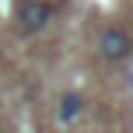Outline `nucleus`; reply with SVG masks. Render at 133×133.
<instances>
[{
    "label": "nucleus",
    "instance_id": "nucleus-1",
    "mask_svg": "<svg viewBox=\"0 0 133 133\" xmlns=\"http://www.w3.org/2000/svg\"><path fill=\"white\" fill-rule=\"evenodd\" d=\"M130 53H133V35L126 28L112 25V28H105V32L98 35V56L105 63H123Z\"/></svg>",
    "mask_w": 133,
    "mask_h": 133
},
{
    "label": "nucleus",
    "instance_id": "nucleus-2",
    "mask_svg": "<svg viewBox=\"0 0 133 133\" xmlns=\"http://www.w3.org/2000/svg\"><path fill=\"white\" fill-rule=\"evenodd\" d=\"M53 21V4L49 0H21L18 4V25L25 32H39Z\"/></svg>",
    "mask_w": 133,
    "mask_h": 133
},
{
    "label": "nucleus",
    "instance_id": "nucleus-3",
    "mask_svg": "<svg viewBox=\"0 0 133 133\" xmlns=\"http://www.w3.org/2000/svg\"><path fill=\"white\" fill-rule=\"evenodd\" d=\"M81 112H84V95H77V91H66L63 98L56 102V119H60L63 126H70Z\"/></svg>",
    "mask_w": 133,
    "mask_h": 133
}]
</instances>
